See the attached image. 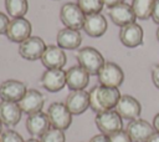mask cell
I'll list each match as a JSON object with an SVG mask.
<instances>
[{
  "label": "cell",
  "instance_id": "22",
  "mask_svg": "<svg viewBox=\"0 0 159 142\" xmlns=\"http://www.w3.org/2000/svg\"><path fill=\"white\" fill-rule=\"evenodd\" d=\"M56 40H57V46H60L61 49H65V50L78 49L80 45L82 44L81 32L78 30H73V29H68V27L61 29L57 32Z\"/></svg>",
  "mask_w": 159,
  "mask_h": 142
},
{
  "label": "cell",
  "instance_id": "8",
  "mask_svg": "<svg viewBox=\"0 0 159 142\" xmlns=\"http://www.w3.org/2000/svg\"><path fill=\"white\" fill-rule=\"evenodd\" d=\"M31 31H32L31 22L24 17H17L10 20L5 35L10 41L21 44L22 41H25L31 36Z\"/></svg>",
  "mask_w": 159,
  "mask_h": 142
},
{
  "label": "cell",
  "instance_id": "13",
  "mask_svg": "<svg viewBox=\"0 0 159 142\" xmlns=\"http://www.w3.org/2000/svg\"><path fill=\"white\" fill-rule=\"evenodd\" d=\"M108 15H109V19L112 20V22L120 27L125 26L128 24L135 22V20H137V16L133 11L132 5H129L127 2H122L116 6L109 7Z\"/></svg>",
  "mask_w": 159,
  "mask_h": 142
},
{
  "label": "cell",
  "instance_id": "31",
  "mask_svg": "<svg viewBox=\"0 0 159 142\" xmlns=\"http://www.w3.org/2000/svg\"><path fill=\"white\" fill-rule=\"evenodd\" d=\"M152 19L155 24L159 25V0H155L154 7H153V12H152Z\"/></svg>",
  "mask_w": 159,
  "mask_h": 142
},
{
  "label": "cell",
  "instance_id": "34",
  "mask_svg": "<svg viewBox=\"0 0 159 142\" xmlns=\"http://www.w3.org/2000/svg\"><path fill=\"white\" fill-rule=\"evenodd\" d=\"M153 127H154L155 132H159V112L153 118Z\"/></svg>",
  "mask_w": 159,
  "mask_h": 142
},
{
  "label": "cell",
  "instance_id": "11",
  "mask_svg": "<svg viewBox=\"0 0 159 142\" xmlns=\"http://www.w3.org/2000/svg\"><path fill=\"white\" fill-rule=\"evenodd\" d=\"M40 82L48 92H58L66 85V71L62 69H47L42 73Z\"/></svg>",
  "mask_w": 159,
  "mask_h": 142
},
{
  "label": "cell",
  "instance_id": "28",
  "mask_svg": "<svg viewBox=\"0 0 159 142\" xmlns=\"http://www.w3.org/2000/svg\"><path fill=\"white\" fill-rule=\"evenodd\" d=\"M108 137H109V142H133L132 138L129 137V135L127 133V131H124V130H120Z\"/></svg>",
  "mask_w": 159,
  "mask_h": 142
},
{
  "label": "cell",
  "instance_id": "7",
  "mask_svg": "<svg viewBox=\"0 0 159 142\" xmlns=\"http://www.w3.org/2000/svg\"><path fill=\"white\" fill-rule=\"evenodd\" d=\"M45 41L39 36H30L25 41L20 44L19 54L22 59L29 61H35L42 57L45 50H46Z\"/></svg>",
  "mask_w": 159,
  "mask_h": 142
},
{
  "label": "cell",
  "instance_id": "17",
  "mask_svg": "<svg viewBox=\"0 0 159 142\" xmlns=\"http://www.w3.org/2000/svg\"><path fill=\"white\" fill-rule=\"evenodd\" d=\"M65 105L72 115H82L89 107V92L84 90L72 91L66 97Z\"/></svg>",
  "mask_w": 159,
  "mask_h": 142
},
{
  "label": "cell",
  "instance_id": "15",
  "mask_svg": "<svg viewBox=\"0 0 159 142\" xmlns=\"http://www.w3.org/2000/svg\"><path fill=\"white\" fill-rule=\"evenodd\" d=\"M43 105H45L43 95L35 88L27 90L25 96L19 102V106H20L22 113H26V115H34V113L41 112Z\"/></svg>",
  "mask_w": 159,
  "mask_h": 142
},
{
  "label": "cell",
  "instance_id": "26",
  "mask_svg": "<svg viewBox=\"0 0 159 142\" xmlns=\"http://www.w3.org/2000/svg\"><path fill=\"white\" fill-rule=\"evenodd\" d=\"M41 142H65V133L62 130L58 128H48L42 136H41Z\"/></svg>",
  "mask_w": 159,
  "mask_h": 142
},
{
  "label": "cell",
  "instance_id": "2",
  "mask_svg": "<svg viewBox=\"0 0 159 142\" xmlns=\"http://www.w3.org/2000/svg\"><path fill=\"white\" fill-rule=\"evenodd\" d=\"M76 59H77L78 65L81 67H83L92 76L98 75L99 70L104 65V59H103L102 54L92 46H86V47L81 49L76 54Z\"/></svg>",
  "mask_w": 159,
  "mask_h": 142
},
{
  "label": "cell",
  "instance_id": "18",
  "mask_svg": "<svg viewBox=\"0 0 159 142\" xmlns=\"http://www.w3.org/2000/svg\"><path fill=\"white\" fill-rule=\"evenodd\" d=\"M40 60L46 69H62L67 61L63 49L55 45L47 46Z\"/></svg>",
  "mask_w": 159,
  "mask_h": 142
},
{
  "label": "cell",
  "instance_id": "35",
  "mask_svg": "<svg viewBox=\"0 0 159 142\" xmlns=\"http://www.w3.org/2000/svg\"><path fill=\"white\" fill-rule=\"evenodd\" d=\"M147 142H159V132H154Z\"/></svg>",
  "mask_w": 159,
  "mask_h": 142
},
{
  "label": "cell",
  "instance_id": "32",
  "mask_svg": "<svg viewBox=\"0 0 159 142\" xmlns=\"http://www.w3.org/2000/svg\"><path fill=\"white\" fill-rule=\"evenodd\" d=\"M89 142H109V137L106 136V135H103V133H101V135L93 136V137L89 140Z\"/></svg>",
  "mask_w": 159,
  "mask_h": 142
},
{
  "label": "cell",
  "instance_id": "38",
  "mask_svg": "<svg viewBox=\"0 0 159 142\" xmlns=\"http://www.w3.org/2000/svg\"><path fill=\"white\" fill-rule=\"evenodd\" d=\"M1 131H2V122H1V120H0V133H1Z\"/></svg>",
  "mask_w": 159,
  "mask_h": 142
},
{
  "label": "cell",
  "instance_id": "24",
  "mask_svg": "<svg viewBox=\"0 0 159 142\" xmlns=\"http://www.w3.org/2000/svg\"><path fill=\"white\" fill-rule=\"evenodd\" d=\"M5 9L7 14L14 19L24 17L27 12L29 4L27 0H5Z\"/></svg>",
  "mask_w": 159,
  "mask_h": 142
},
{
  "label": "cell",
  "instance_id": "21",
  "mask_svg": "<svg viewBox=\"0 0 159 142\" xmlns=\"http://www.w3.org/2000/svg\"><path fill=\"white\" fill-rule=\"evenodd\" d=\"M50 126L51 123H50L48 116L42 111L34 115H29L26 120V128L29 133L34 137H41L50 128Z\"/></svg>",
  "mask_w": 159,
  "mask_h": 142
},
{
  "label": "cell",
  "instance_id": "23",
  "mask_svg": "<svg viewBox=\"0 0 159 142\" xmlns=\"http://www.w3.org/2000/svg\"><path fill=\"white\" fill-rule=\"evenodd\" d=\"M155 0H132V7L133 11L139 20H147L152 17L153 7H154Z\"/></svg>",
  "mask_w": 159,
  "mask_h": 142
},
{
  "label": "cell",
  "instance_id": "12",
  "mask_svg": "<svg viewBox=\"0 0 159 142\" xmlns=\"http://www.w3.org/2000/svg\"><path fill=\"white\" fill-rule=\"evenodd\" d=\"M144 31L142 26L137 22L122 26L119 30V40L125 47H137L143 44Z\"/></svg>",
  "mask_w": 159,
  "mask_h": 142
},
{
  "label": "cell",
  "instance_id": "33",
  "mask_svg": "<svg viewBox=\"0 0 159 142\" xmlns=\"http://www.w3.org/2000/svg\"><path fill=\"white\" fill-rule=\"evenodd\" d=\"M103 2H104V5L109 9V7H112V6H116V5H118V4L124 2V0H103Z\"/></svg>",
  "mask_w": 159,
  "mask_h": 142
},
{
  "label": "cell",
  "instance_id": "9",
  "mask_svg": "<svg viewBox=\"0 0 159 142\" xmlns=\"http://www.w3.org/2000/svg\"><path fill=\"white\" fill-rule=\"evenodd\" d=\"M114 110L119 113L123 120L133 121L139 118L142 112V105L135 97L130 95H122Z\"/></svg>",
  "mask_w": 159,
  "mask_h": 142
},
{
  "label": "cell",
  "instance_id": "3",
  "mask_svg": "<svg viewBox=\"0 0 159 142\" xmlns=\"http://www.w3.org/2000/svg\"><path fill=\"white\" fill-rule=\"evenodd\" d=\"M96 126L101 133L111 136L123 128V118L116 110H108L96 115Z\"/></svg>",
  "mask_w": 159,
  "mask_h": 142
},
{
  "label": "cell",
  "instance_id": "5",
  "mask_svg": "<svg viewBox=\"0 0 159 142\" xmlns=\"http://www.w3.org/2000/svg\"><path fill=\"white\" fill-rule=\"evenodd\" d=\"M47 116L52 127L58 130H67L72 123V113L68 111L65 103L53 102L47 108Z\"/></svg>",
  "mask_w": 159,
  "mask_h": 142
},
{
  "label": "cell",
  "instance_id": "1",
  "mask_svg": "<svg viewBox=\"0 0 159 142\" xmlns=\"http://www.w3.org/2000/svg\"><path fill=\"white\" fill-rule=\"evenodd\" d=\"M120 96L117 87L97 85L89 91V108L96 113L114 110Z\"/></svg>",
  "mask_w": 159,
  "mask_h": 142
},
{
  "label": "cell",
  "instance_id": "16",
  "mask_svg": "<svg viewBox=\"0 0 159 142\" xmlns=\"http://www.w3.org/2000/svg\"><path fill=\"white\" fill-rule=\"evenodd\" d=\"M89 82V73L80 65L72 66L66 71V85L72 91L84 90Z\"/></svg>",
  "mask_w": 159,
  "mask_h": 142
},
{
  "label": "cell",
  "instance_id": "37",
  "mask_svg": "<svg viewBox=\"0 0 159 142\" xmlns=\"http://www.w3.org/2000/svg\"><path fill=\"white\" fill-rule=\"evenodd\" d=\"M157 39H158V41H159V27L157 29Z\"/></svg>",
  "mask_w": 159,
  "mask_h": 142
},
{
  "label": "cell",
  "instance_id": "20",
  "mask_svg": "<svg viewBox=\"0 0 159 142\" xmlns=\"http://www.w3.org/2000/svg\"><path fill=\"white\" fill-rule=\"evenodd\" d=\"M83 30L91 37H101L107 31V20L101 12L86 15Z\"/></svg>",
  "mask_w": 159,
  "mask_h": 142
},
{
  "label": "cell",
  "instance_id": "29",
  "mask_svg": "<svg viewBox=\"0 0 159 142\" xmlns=\"http://www.w3.org/2000/svg\"><path fill=\"white\" fill-rule=\"evenodd\" d=\"M9 24H10L9 17H7L4 12H1V11H0V35L6 34V30H7Z\"/></svg>",
  "mask_w": 159,
  "mask_h": 142
},
{
  "label": "cell",
  "instance_id": "6",
  "mask_svg": "<svg viewBox=\"0 0 159 142\" xmlns=\"http://www.w3.org/2000/svg\"><path fill=\"white\" fill-rule=\"evenodd\" d=\"M98 81L99 85L108 86V87H119L124 81V72L119 65L114 62H104L102 69L98 72Z\"/></svg>",
  "mask_w": 159,
  "mask_h": 142
},
{
  "label": "cell",
  "instance_id": "10",
  "mask_svg": "<svg viewBox=\"0 0 159 142\" xmlns=\"http://www.w3.org/2000/svg\"><path fill=\"white\" fill-rule=\"evenodd\" d=\"M125 131L133 142H147L150 138V136L155 132L153 123H149L148 121L142 118L129 121Z\"/></svg>",
  "mask_w": 159,
  "mask_h": 142
},
{
  "label": "cell",
  "instance_id": "19",
  "mask_svg": "<svg viewBox=\"0 0 159 142\" xmlns=\"http://www.w3.org/2000/svg\"><path fill=\"white\" fill-rule=\"evenodd\" d=\"M22 111L19 106V102L1 101L0 102V120L2 125L7 127L16 126L21 120Z\"/></svg>",
  "mask_w": 159,
  "mask_h": 142
},
{
  "label": "cell",
  "instance_id": "4",
  "mask_svg": "<svg viewBox=\"0 0 159 142\" xmlns=\"http://www.w3.org/2000/svg\"><path fill=\"white\" fill-rule=\"evenodd\" d=\"M60 19L66 27L80 31L81 29H83L86 14L81 10V7L77 4L66 2L62 5L60 10Z\"/></svg>",
  "mask_w": 159,
  "mask_h": 142
},
{
  "label": "cell",
  "instance_id": "30",
  "mask_svg": "<svg viewBox=\"0 0 159 142\" xmlns=\"http://www.w3.org/2000/svg\"><path fill=\"white\" fill-rule=\"evenodd\" d=\"M150 76H152V81H153L154 86L159 90V65H154L152 67Z\"/></svg>",
  "mask_w": 159,
  "mask_h": 142
},
{
  "label": "cell",
  "instance_id": "14",
  "mask_svg": "<svg viewBox=\"0 0 159 142\" xmlns=\"http://www.w3.org/2000/svg\"><path fill=\"white\" fill-rule=\"evenodd\" d=\"M26 85L17 80H6L0 85V98L2 101L20 102L26 93Z\"/></svg>",
  "mask_w": 159,
  "mask_h": 142
},
{
  "label": "cell",
  "instance_id": "27",
  "mask_svg": "<svg viewBox=\"0 0 159 142\" xmlns=\"http://www.w3.org/2000/svg\"><path fill=\"white\" fill-rule=\"evenodd\" d=\"M0 142H25L24 138L14 130H6L0 136Z\"/></svg>",
  "mask_w": 159,
  "mask_h": 142
},
{
  "label": "cell",
  "instance_id": "36",
  "mask_svg": "<svg viewBox=\"0 0 159 142\" xmlns=\"http://www.w3.org/2000/svg\"><path fill=\"white\" fill-rule=\"evenodd\" d=\"M26 142H41V141H39V140H36V138H29Z\"/></svg>",
  "mask_w": 159,
  "mask_h": 142
},
{
  "label": "cell",
  "instance_id": "25",
  "mask_svg": "<svg viewBox=\"0 0 159 142\" xmlns=\"http://www.w3.org/2000/svg\"><path fill=\"white\" fill-rule=\"evenodd\" d=\"M77 5L86 15L91 14H99L104 6L103 0H78Z\"/></svg>",
  "mask_w": 159,
  "mask_h": 142
}]
</instances>
